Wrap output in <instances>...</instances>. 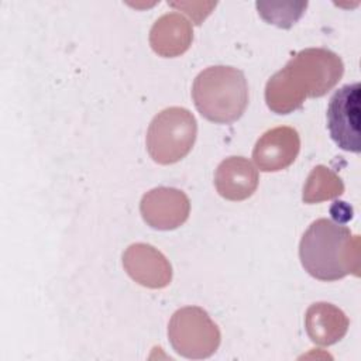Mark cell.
Segmentation results:
<instances>
[{"mask_svg": "<svg viewBox=\"0 0 361 361\" xmlns=\"http://www.w3.org/2000/svg\"><path fill=\"white\" fill-rule=\"evenodd\" d=\"M144 221L155 230H173L182 226L190 212L189 197L175 188H155L140 203Z\"/></svg>", "mask_w": 361, "mask_h": 361, "instance_id": "obj_7", "label": "cell"}, {"mask_svg": "<svg viewBox=\"0 0 361 361\" xmlns=\"http://www.w3.org/2000/svg\"><path fill=\"white\" fill-rule=\"evenodd\" d=\"M168 337L178 354L193 360L210 357L220 344L217 324L197 306H186L172 314Z\"/></svg>", "mask_w": 361, "mask_h": 361, "instance_id": "obj_5", "label": "cell"}, {"mask_svg": "<svg viewBox=\"0 0 361 361\" xmlns=\"http://www.w3.org/2000/svg\"><path fill=\"white\" fill-rule=\"evenodd\" d=\"M196 135L195 116L183 107H168L159 111L148 127L147 151L161 165L175 164L190 152Z\"/></svg>", "mask_w": 361, "mask_h": 361, "instance_id": "obj_4", "label": "cell"}, {"mask_svg": "<svg viewBox=\"0 0 361 361\" xmlns=\"http://www.w3.org/2000/svg\"><path fill=\"white\" fill-rule=\"evenodd\" d=\"M344 192L341 178L324 165H317L309 173L303 186L302 199L305 203H320L323 200L334 199Z\"/></svg>", "mask_w": 361, "mask_h": 361, "instance_id": "obj_13", "label": "cell"}, {"mask_svg": "<svg viewBox=\"0 0 361 361\" xmlns=\"http://www.w3.org/2000/svg\"><path fill=\"white\" fill-rule=\"evenodd\" d=\"M360 83L341 86L327 106V128L331 140L344 151L360 152Z\"/></svg>", "mask_w": 361, "mask_h": 361, "instance_id": "obj_6", "label": "cell"}, {"mask_svg": "<svg viewBox=\"0 0 361 361\" xmlns=\"http://www.w3.org/2000/svg\"><path fill=\"white\" fill-rule=\"evenodd\" d=\"M171 7L179 8L185 11L195 24H200L216 7V3H195V1H179V3H168Z\"/></svg>", "mask_w": 361, "mask_h": 361, "instance_id": "obj_15", "label": "cell"}, {"mask_svg": "<svg viewBox=\"0 0 361 361\" xmlns=\"http://www.w3.org/2000/svg\"><path fill=\"white\" fill-rule=\"evenodd\" d=\"M192 99L206 120L217 124L234 123L248 106L247 79L237 68L209 66L196 76Z\"/></svg>", "mask_w": 361, "mask_h": 361, "instance_id": "obj_3", "label": "cell"}, {"mask_svg": "<svg viewBox=\"0 0 361 361\" xmlns=\"http://www.w3.org/2000/svg\"><path fill=\"white\" fill-rule=\"evenodd\" d=\"M350 326L345 313L327 302L309 306L305 316V327L310 340L317 345H331L340 341Z\"/></svg>", "mask_w": 361, "mask_h": 361, "instance_id": "obj_12", "label": "cell"}, {"mask_svg": "<svg viewBox=\"0 0 361 361\" xmlns=\"http://www.w3.org/2000/svg\"><path fill=\"white\" fill-rule=\"evenodd\" d=\"M341 58L326 48L298 52L265 86L267 106L276 114H289L302 107L307 97H322L341 79Z\"/></svg>", "mask_w": 361, "mask_h": 361, "instance_id": "obj_1", "label": "cell"}, {"mask_svg": "<svg viewBox=\"0 0 361 361\" xmlns=\"http://www.w3.org/2000/svg\"><path fill=\"white\" fill-rule=\"evenodd\" d=\"M258 171L244 157H228L223 159L214 172L217 193L233 202L245 200L258 186Z\"/></svg>", "mask_w": 361, "mask_h": 361, "instance_id": "obj_10", "label": "cell"}, {"mask_svg": "<svg viewBox=\"0 0 361 361\" xmlns=\"http://www.w3.org/2000/svg\"><path fill=\"white\" fill-rule=\"evenodd\" d=\"M299 258L305 271L319 281H338L348 274L358 276L360 235L341 223L314 220L303 233Z\"/></svg>", "mask_w": 361, "mask_h": 361, "instance_id": "obj_2", "label": "cell"}, {"mask_svg": "<svg viewBox=\"0 0 361 361\" xmlns=\"http://www.w3.org/2000/svg\"><path fill=\"white\" fill-rule=\"evenodd\" d=\"M193 39L192 24L179 13L161 16L149 31V45L159 56L173 58L190 47Z\"/></svg>", "mask_w": 361, "mask_h": 361, "instance_id": "obj_11", "label": "cell"}, {"mask_svg": "<svg viewBox=\"0 0 361 361\" xmlns=\"http://www.w3.org/2000/svg\"><path fill=\"white\" fill-rule=\"evenodd\" d=\"M258 14L279 28H290L305 13L307 3H257Z\"/></svg>", "mask_w": 361, "mask_h": 361, "instance_id": "obj_14", "label": "cell"}, {"mask_svg": "<svg viewBox=\"0 0 361 361\" xmlns=\"http://www.w3.org/2000/svg\"><path fill=\"white\" fill-rule=\"evenodd\" d=\"M123 267L135 282L147 288H165L172 279L169 261L149 244H131L123 254Z\"/></svg>", "mask_w": 361, "mask_h": 361, "instance_id": "obj_9", "label": "cell"}, {"mask_svg": "<svg viewBox=\"0 0 361 361\" xmlns=\"http://www.w3.org/2000/svg\"><path fill=\"white\" fill-rule=\"evenodd\" d=\"M300 137L293 127L281 126L265 131L252 149V159L262 172H278L295 162Z\"/></svg>", "mask_w": 361, "mask_h": 361, "instance_id": "obj_8", "label": "cell"}]
</instances>
